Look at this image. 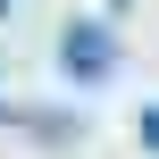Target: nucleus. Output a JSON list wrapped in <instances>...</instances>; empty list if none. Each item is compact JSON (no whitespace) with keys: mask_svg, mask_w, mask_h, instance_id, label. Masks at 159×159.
<instances>
[{"mask_svg":"<svg viewBox=\"0 0 159 159\" xmlns=\"http://www.w3.org/2000/svg\"><path fill=\"white\" fill-rule=\"evenodd\" d=\"M59 67H67L75 84H109V75H117V34H109L101 17H75V25L59 34Z\"/></svg>","mask_w":159,"mask_h":159,"instance_id":"nucleus-1","label":"nucleus"},{"mask_svg":"<svg viewBox=\"0 0 159 159\" xmlns=\"http://www.w3.org/2000/svg\"><path fill=\"white\" fill-rule=\"evenodd\" d=\"M134 134H143V143H151V151H159V101H151V109H143V117H134Z\"/></svg>","mask_w":159,"mask_h":159,"instance_id":"nucleus-2","label":"nucleus"},{"mask_svg":"<svg viewBox=\"0 0 159 159\" xmlns=\"http://www.w3.org/2000/svg\"><path fill=\"white\" fill-rule=\"evenodd\" d=\"M0 8H8V0H0Z\"/></svg>","mask_w":159,"mask_h":159,"instance_id":"nucleus-3","label":"nucleus"}]
</instances>
